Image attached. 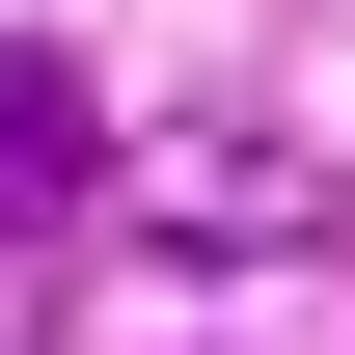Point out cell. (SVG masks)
I'll return each instance as SVG.
<instances>
[{"mask_svg":"<svg viewBox=\"0 0 355 355\" xmlns=\"http://www.w3.org/2000/svg\"><path fill=\"white\" fill-rule=\"evenodd\" d=\"M83 164H110V110H83V55H0V219H55Z\"/></svg>","mask_w":355,"mask_h":355,"instance_id":"6da1fadb","label":"cell"}]
</instances>
